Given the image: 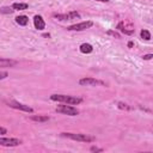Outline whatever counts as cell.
<instances>
[{
	"mask_svg": "<svg viewBox=\"0 0 153 153\" xmlns=\"http://www.w3.org/2000/svg\"><path fill=\"white\" fill-rule=\"evenodd\" d=\"M61 136L74 140V141H80V142H93L96 141V137L88 134H81V133H61Z\"/></svg>",
	"mask_w": 153,
	"mask_h": 153,
	"instance_id": "1",
	"label": "cell"
},
{
	"mask_svg": "<svg viewBox=\"0 0 153 153\" xmlns=\"http://www.w3.org/2000/svg\"><path fill=\"white\" fill-rule=\"evenodd\" d=\"M50 99L51 100H55V102H61V103L71 104V105H76V104H80L82 102V99L79 98V97L66 96V94H51L50 96Z\"/></svg>",
	"mask_w": 153,
	"mask_h": 153,
	"instance_id": "2",
	"label": "cell"
},
{
	"mask_svg": "<svg viewBox=\"0 0 153 153\" xmlns=\"http://www.w3.org/2000/svg\"><path fill=\"white\" fill-rule=\"evenodd\" d=\"M117 30H120V31L123 32L124 35H129V36L133 35L134 31H135L133 24H131L130 22H128V20H122V22H120V23L117 24Z\"/></svg>",
	"mask_w": 153,
	"mask_h": 153,
	"instance_id": "3",
	"label": "cell"
},
{
	"mask_svg": "<svg viewBox=\"0 0 153 153\" xmlns=\"http://www.w3.org/2000/svg\"><path fill=\"white\" fill-rule=\"evenodd\" d=\"M56 111L60 112V114H63V115H68V116H76L79 114V110L74 106H72L71 104L68 105H59L56 108Z\"/></svg>",
	"mask_w": 153,
	"mask_h": 153,
	"instance_id": "4",
	"label": "cell"
},
{
	"mask_svg": "<svg viewBox=\"0 0 153 153\" xmlns=\"http://www.w3.org/2000/svg\"><path fill=\"white\" fill-rule=\"evenodd\" d=\"M92 25H93L92 22L86 20V22H81V23H78V24H73V25L68 26L67 30H69V31H84V30L91 27Z\"/></svg>",
	"mask_w": 153,
	"mask_h": 153,
	"instance_id": "5",
	"label": "cell"
},
{
	"mask_svg": "<svg viewBox=\"0 0 153 153\" xmlns=\"http://www.w3.org/2000/svg\"><path fill=\"white\" fill-rule=\"evenodd\" d=\"M22 141L16 137H0V146H5V147H14L20 145Z\"/></svg>",
	"mask_w": 153,
	"mask_h": 153,
	"instance_id": "6",
	"label": "cell"
},
{
	"mask_svg": "<svg viewBox=\"0 0 153 153\" xmlns=\"http://www.w3.org/2000/svg\"><path fill=\"white\" fill-rule=\"evenodd\" d=\"M54 18L59 19V20H71V19H76L80 18V14L76 11H71L68 13H63V14H54Z\"/></svg>",
	"mask_w": 153,
	"mask_h": 153,
	"instance_id": "7",
	"label": "cell"
},
{
	"mask_svg": "<svg viewBox=\"0 0 153 153\" xmlns=\"http://www.w3.org/2000/svg\"><path fill=\"white\" fill-rule=\"evenodd\" d=\"M79 84L81 86H97V85H104L103 81L97 80L94 78H82L79 80Z\"/></svg>",
	"mask_w": 153,
	"mask_h": 153,
	"instance_id": "8",
	"label": "cell"
},
{
	"mask_svg": "<svg viewBox=\"0 0 153 153\" xmlns=\"http://www.w3.org/2000/svg\"><path fill=\"white\" fill-rule=\"evenodd\" d=\"M8 105L11 108H14L17 110H22V111H25V112H32L33 109L30 108L29 105H25V104H22V103H18V102H10Z\"/></svg>",
	"mask_w": 153,
	"mask_h": 153,
	"instance_id": "9",
	"label": "cell"
},
{
	"mask_svg": "<svg viewBox=\"0 0 153 153\" xmlns=\"http://www.w3.org/2000/svg\"><path fill=\"white\" fill-rule=\"evenodd\" d=\"M33 25L37 30H43L45 27V23H44V19L41 17V16H35L33 17Z\"/></svg>",
	"mask_w": 153,
	"mask_h": 153,
	"instance_id": "10",
	"label": "cell"
},
{
	"mask_svg": "<svg viewBox=\"0 0 153 153\" xmlns=\"http://www.w3.org/2000/svg\"><path fill=\"white\" fill-rule=\"evenodd\" d=\"M79 49H80V51H81L82 54H90V53L93 51V47H92L90 43H82V44L79 47Z\"/></svg>",
	"mask_w": 153,
	"mask_h": 153,
	"instance_id": "11",
	"label": "cell"
},
{
	"mask_svg": "<svg viewBox=\"0 0 153 153\" xmlns=\"http://www.w3.org/2000/svg\"><path fill=\"white\" fill-rule=\"evenodd\" d=\"M30 120H31V121H33V122L43 123V122L49 121V117H48V116H45V115H33V116H31V117H30Z\"/></svg>",
	"mask_w": 153,
	"mask_h": 153,
	"instance_id": "12",
	"label": "cell"
},
{
	"mask_svg": "<svg viewBox=\"0 0 153 153\" xmlns=\"http://www.w3.org/2000/svg\"><path fill=\"white\" fill-rule=\"evenodd\" d=\"M0 65L6 66V67H12L17 65V61L14 60H10V59H0Z\"/></svg>",
	"mask_w": 153,
	"mask_h": 153,
	"instance_id": "13",
	"label": "cell"
},
{
	"mask_svg": "<svg viewBox=\"0 0 153 153\" xmlns=\"http://www.w3.org/2000/svg\"><path fill=\"white\" fill-rule=\"evenodd\" d=\"M16 22H17V24H19V25L25 26V25L27 24V22H29V18H27L26 16H18V17L16 18Z\"/></svg>",
	"mask_w": 153,
	"mask_h": 153,
	"instance_id": "14",
	"label": "cell"
},
{
	"mask_svg": "<svg viewBox=\"0 0 153 153\" xmlns=\"http://www.w3.org/2000/svg\"><path fill=\"white\" fill-rule=\"evenodd\" d=\"M29 7V5L27 4H25V2H14L13 5H12V8L13 10H26Z\"/></svg>",
	"mask_w": 153,
	"mask_h": 153,
	"instance_id": "15",
	"label": "cell"
},
{
	"mask_svg": "<svg viewBox=\"0 0 153 153\" xmlns=\"http://www.w3.org/2000/svg\"><path fill=\"white\" fill-rule=\"evenodd\" d=\"M140 35H141V38H143L145 41H149L151 39V32L148 30H141Z\"/></svg>",
	"mask_w": 153,
	"mask_h": 153,
	"instance_id": "16",
	"label": "cell"
},
{
	"mask_svg": "<svg viewBox=\"0 0 153 153\" xmlns=\"http://www.w3.org/2000/svg\"><path fill=\"white\" fill-rule=\"evenodd\" d=\"M106 33H108V35H110V36H114V37H116V38H121V35H120L118 32H116V31L108 30V31H106Z\"/></svg>",
	"mask_w": 153,
	"mask_h": 153,
	"instance_id": "17",
	"label": "cell"
},
{
	"mask_svg": "<svg viewBox=\"0 0 153 153\" xmlns=\"http://www.w3.org/2000/svg\"><path fill=\"white\" fill-rule=\"evenodd\" d=\"M14 10H12V8H10V7H2V8H0V13H12Z\"/></svg>",
	"mask_w": 153,
	"mask_h": 153,
	"instance_id": "18",
	"label": "cell"
},
{
	"mask_svg": "<svg viewBox=\"0 0 153 153\" xmlns=\"http://www.w3.org/2000/svg\"><path fill=\"white\" fill-rule=\"evenodd\" d=\"M117 106H118L120 109H124V110H129V109H130V106H128V105L124 104V103H118Z\"/></svg>",
	"mask_w": 153,
	"mask_h": 153,
	"instance_id": "19",
	"label": "cell"
},
{
	"mask_svg": "<svg viewBox=\"0 0 153 153\" xmlns=\"http://www.w3.org/2000/svg\"><path fill=\"white\" fill-rule=\"evenodd\" d=\"M90 151H91V152H103L102 148H98V147H96V146H92V147L90 148Z\"/></svg>",
	"mask_w": 153,
	"mask_h": 153,
	"instance_id": "20",
	"label": "cell"
},
{
	"mask_svg": "<svg viewBox=\"0 0 153 153\" xmlns=\"http://www.w3.org/2000/svg\"><path fill=\"white\" fill-rule=\"evenodd\" d=\"M7 72H0V80L1 79H5V78H7Z\"/></svg>",
	"mask_w": 153,
	"mask_h": 153,
	"instance_id": "21",
	"label": "cell"
},
{
	"mask_svg": "<svg viewBox=\"0 0 153 153\" xmlns=\"http://www.w3.org/2000/svg\"><path fill=\"white\" fill-rule=\"evenodd\" d=\"M152 57H153V55H152V54H147V55H143V56H142V59H143V60H151Z\"/></svg>",
	"mask_w": 153,
	"mask_h": 153,
	"instance_id": "22",
	"label": "cell"
},
{
	"mask_svg": "<svg viewBox=\"0 0 153 153\" xmlns=\"http://www.w3.org/2000/svg\"><path fill=\"white\" fill-rule=\"evenodd\" d=\"M6 133H7L6 128H2V127H0V135H4V134H6Z\"/></svg>",
	"mask_w": 153,
	"mask_h": 153,
	"instance_id": "23",
	"label": "cell"
},
{
	"mask_svg": "<svg viewBox=\"0 0 153 153\" xmlns=\"http://www.w3.org/2000/svg\"><path fill=\"white\" fill-rule=\"evenodd\" d=\"M128 47L131 48V47H133V42H129V43H128Z\"/></svg>",
	"mask_w": 153,
	"mask_h": 153,
	"instance_id": "24",
	"label": "cell"
},
{
	"mask_svg": "<svg viewBox=\"0 0 153 153\" xmlns=\"http://www.w3.org/2000/svg\"><path fill=\"white\" fill-rule=\"evenodd\" d=\"M97 1H102V2H108L109 0H97Z\"/></svg>",
	"mask_w": 153,
	"mask_h": 153,
	"instance_id": "25",
	"label": "cell"
}]
</instances>
